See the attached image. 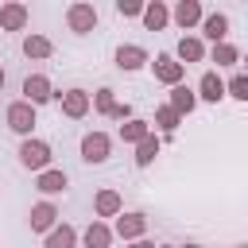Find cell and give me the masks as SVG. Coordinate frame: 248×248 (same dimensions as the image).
<instances>
[{"label":"cell","instance_id":"cell-1","mask_svg":"<svg viewBox=\"0 0 248 248\" xmlns=\"http://www.w3.org/2000/svg\"><path fill=\"white\" fill-rule=\"evenodd\" d=\"M19 163H23L27 170H39V174H43V170L50 167V143H43V140H35V136L23 140V143H19Z\"/></svg>","mask_w":248,"mask_h":248},{"label":"cell","instance_id":"cell-2","mask_svg":"<svg viewBox=\"0 0 248 248\" xmlns=\"http://www.w3.org/2000/svg\"><path fill=\"white\" fill-rule=\"evenodd\" d=\"M151 74H155V81H163V85H182V78H186V66L174 58V54H155V62H151Z\"/></svg>","mask_w":248,"mask_h":248},{"label":"cell","instance_id":"cell-3","mask_svg":"<svg viewBox=\"0 0 248 248\" xmlns=\"http://www.w3.org/2000/svg\"><path fill=\"white\" fill-rule=\"evenodd\" d=\"M50 97H54V85H50L46 74H27V78H23V101H27V105L39 108V105H46Z\"/></svg>","mask_w":248,"mask_h":248},{"label":"cell","instance_id":"cell-4","mask_svg":"<svg viewBox=\"0 0 248 248\" xmlns=\"http://www.w3.org/2000/svg\"><path fill=\"white\" fill-rule=\"evenodd\" d=\"M8 128L19 132L23 140H31V128H35V105H27V101H12V105H8Z\"/></svg>","mask_w":248,"mask_h":248},{"label":"cell","instance_id":"cell-5","mask_svg":"<svg viewBox=\"0 0 248 248\" xmlns=\"http://www.w3.org/2000/svg\"><path fill=\"white\" fill-rule=\"evenodd\" d=\"M66 23H70L74 35H89L97 27V8L93 4H70L66 8Z\"/></svg>","mask_w":248,"mask_h":248},{"label":"cell","instance_id":"cell-6","mask_svg":"<svg viewBox=\"0 0 248 248\" xmlns=\"http://www.w3.org/2000/svg\"><path fill=\"white\" fill-rule=\"evenodd\" d=\"M108 151H112V140H108L105 132H89V136L81 140V159H85V163H105Z\"/></svg>","mask_w":248,"mask_h":248},{"label":"cell","instance_id":"cell-7","mask_svg":"<svg viewBox=\"0 0 248 248\" xmlns=\"http://www.w3.org/2000/svg\"><path fill=\"white\" fill-rule=\"evenodd\" d=\"M170 19H174L182 31H190V27H198V23L205 19V12H202V4H198V0H178V4H174V12H170Z\"/></svg>","mask_w":248,"mask_h":248},{"label":"cell","instance_id":"cell-8","mask_svg":"<svg viewBox=\"0 0 248 248\" xmlns=\"http://www.w3.org/2000/svg\"><path fill=\"white\" fill-rule=\"evenodd\" d=\"M147 232V217L143 213H120L116 217V236L120 240H143Z\"/></svg>","mask_w":248,"mask_h":248},{"label":"cell","instance_id":"cell-9","mask_svg":"<svg viewBox=\"0 0 248 248\" xmlns=\"http://www.w3.org/2000/svg\"><path fill=\"white\" fill-rule=\"evenodd\" d=\"M54 225H58V205H54V202L31 205V229H35V232H50Z\"/></svg>","mask_w":248,"mask_h":248},{"label":"cell","instance_id":"cell-10","mask_svg":"<svg viewBox=\"0 0 248 248\" xmlns=\"http://www.w3.org/2000/svg\"><path fill=\"white\" fill-rule=\"evenodd\" d=\"M202 35L217 46V43H225V35H229V16L225 12H209L205 19H202Z\"/></svg>","mask_w":248,"mask_h":248},{"label":"cell","instance_id":"cell-11","mask_svg":"<svg viewBox=\"0 0 248 248\" xmlns=\"http://www.w3.org/2000/svg\"><path fill=\"white\" fill-rule=\"evenodd\" d=\"M174 58H178L182 66H190V62H202V58H205V43H202L198 35H182V39H178V50H174Z\"/></svg>","mask_w":248,"mask_h":248},{"label":"cell","instance_id":"cell-12","mask_svg":"<svg viewBox=\"0 0 248 248\" xmlns=\"http://www.w3.org/2000/svg\"><path fill=\"white\" fill-rule=\"evenodd\" d=\"M62 112H66L70 120H81V116L89 112V93H85V89H66V93H62Z\"/></svg>","mask_w":248,"mask_h":248},{"label":"cell","instance_id":"cell-13","mask_svg":"<svg viewBox=\"0 0 248 248\" xmlns=\"http://www.w3.org/2000/svg\"><path fill=\"white\" fill-rule=\"evenodd\" d=\"M66 186H70L66 170H54V167H46V170L35 178V190H39V194H46V198H50V194H62Z\"/></svg>","mask_w":248,"mask_h":248},{"label":"cell","instance_id":"cell-14","mask_svg":"<svg viewBox=\"0 0 248 248\" xmlns=\"http://www.w3.org/2000/svg\"><path fill=\"white\" fill-rule=\"evenodd\" d=\"M27 27V4H4L0 8V31H23Z\"/></svg>","mask_w":248,"mask_h":248},{"label":"cell","instance_id":"cell-15","mask_svg":"<svg viewBox=\"0 0 248 248\" xmlns=\"http://www.w3.org/2000/svg\"><path fill=\"white\" fill-rule=\"evenodd\" d=\"M143 62H151L143 46H136V43H124V46H116V66H120V70H140Z\"/></svg>","mask_w":248,"mask_h":248},{"label":"cell","instance_id":"cell-16","mask_svg":"<svg viewBox=\"0 0 248 248\" xmlns=\"http://www.w3.org/2000/svg\"><path fill=\"white\" fill-rule=\"evenodd\" d=\"M198 97H202V101H213V105L225 97V81H221L217 70H205V74H202V81H198Z\"/></svg>","mask_w":248,"mask_h":248},{"label":"cell","instance_id":"cell-17","mask_svg":"<svg viewBox=\"0 0 248 248\" xmlns=\"http://www.w3.org/2000/svg\"><path fill=\"white\" fill-rule=\"evenodd\" d=\"M93 213H97V217H120V213H124L120 194H116V190H101V194L93 198Z\"/></svg>","mask_w":248,"mask_h":248},{"label":"cell","instance_id":"cell-18","mask_svg":"<svg viewBox=\"0 0 248 248\" xmlns=\"http://www.w3.org/2000/svg\"><path fill=\"white\" fill-rule=\"evenodd\" d=\"M194 105H198V93H194L190 85H174V89H170V108H174L178 116L194 112Z\"/></svg>","mask_w":248,"mask_h":248},{"label":"cell","instance_id":"cell-19","mask_svg":"<svg viewBox=\"0 0 248 248\" xmlns=\"http://www.w3.org/2000/svg\"><path fill=\"white\" fill-rule=\"evenodd\" d=\"M74 244H78V229L74 225H54L46 232V244L43 248H74Z\"/></svg>","mask_w":248,"mask_h":248},{"label":"cell","instance_id":"cell-20","mask_svg":"<svg viewBox=\"0 0 248 248\" xmlns=\"http://www.w3.org/2000/svg\"><path fill=\"white\" fill-rule=\"evenodd\" d=\"M81 240H85V248H108V244H112V229H108L105 221H93Z\"/></svg>","mask_w":248,"mask_h":248},{"label":"cell","instance_id":"cell-21","mask_svg":"<svg viewBox=\"0 0 248 248\" xmlns=\"http://www.w3.org/2000/svg\"><path fill=\"white\" fill-rule=\"evenodd\" d=\"M167 19H170V8L167 4H143V23H147V31H159V27H167Z\"/></svg>","mask_w":248,"mask_h":248},{"label":"cell","instance_id":"cell-22","mask_svg":"<svg viewBox=\"0 0 248 248\" xmlns=\"http://www.w3.org/2000/svg\"><path fill=\"white\" fill-rule=\"evenodd\" d=\"M50 39L46 35H23V54L27 58H50Z\"/></svg>","mask_w":248,"mask_h":248},{"label":"cell","instance_id":"cell-23","mask_svg":"<svg viewBox=\"0 0 248 248\" xmlns=\"http://www.w3.org/2000/svg\"><path fill=\"white\" fill-rule=\"evenodd\" d=\"M155 155H159V136L151 132L147 140H140V143H136V167H151V163H155Z\"/></svg>","mask_w":248,"mask_h":248},{"label":"cell","instance_id":"cell-24","mask_svg":"<svg viewBox=\"0 0 248 248\" xmlns=\"http://www.w3.org/2000/svg\"><path fill=\"white\" fill-rule=\"evenodd\" d=\"M151 136V128H147V120H128V124H120V140L124 143H140V140H147Z\"/></svg>","mask_w":248,"mask_h":248},{"label":"cell","instance_id":"cell-25","mask_svg":"<svg viewBox=\"0 0 248 248\" xmlns=\"http://www.w3.org/2000/svg\"><path fill=\"white\" fill-rule=\"evenodd\" d=\"M209 58H213L217 66H236V62H240V50H236L232 43H217V46L209 50Z\"/></svg>","mask_w":248,"mask_h":248},{"label":"cell","instance_id":"cell-26","mask_svg":"<svg viewBox=\"0 0 248 248\" xmlns=\"http://www.w3.org/2000/svg\"><path fill=\"white\" fill-rule=\"evenodd\" d=\"M155 124H159V128H163V132L170 136V132H174V128L182 124V116H178V112H174L170 105H163V108H155Z\"/></svg>","mask_w":248,"mask_h":248},{"label":"cell","instance_id":"cell-27","mask_svg":"<svg viewBox=\"0 0 248 248\" xmlns=\"http://www.w3.org/2000/svg\"><path fill=\"white\" fill-rule=\"evenodd\" d=\"M225 97H236V101H248V74H236L225 81Z\"/></svg>","mask_w":248,"mask_h":248},{"label":"cell","instance_id":"cell-28","mask_svg":"<svg viewBox=\"0 0 248 248\" xmlns=\"http://www.w3.org/2000/svg\"><path fill=\"white\" fill-rule=\"evenodd\" d=\"M112 105H116V97H112V89H108V85H101V89L93 93V108L108 116V112H112Z\"/></svg>","mask_w":248,"mask_h":248},{"label":"cell","instance_id":"cell-29","mask_svg":"<svg viewBox=\"0 0 248 248\" xmlns=\"http://www.w3.org/2000/svg\"><path fill=\"white\" fill-rule=\"evenodd\" d=\"M116 16H124V19L128 16H143V4L140 0H116Z\"/></svg>","mask_w":248,"mask_h":248},{"label":"cell","instance_id":"cell-30","mask_svg":"<svg viewBox=\"0 0 248 248\" xmlns=\"http://www.w3.org/2000/svg\"><path fill=\"white\" fill-rule=\"evenodd\" d=\"M108 116H112V120H132V108H128V105H112Z\"/></svg>","mask_w":248,"mask_h":248},{"label":"cell","instance_id":"cell-31","mask_svg":"<svg viewBox=\"0 0 248 248\" xmlns=\"http://www.w3.org/2000/svg\"><path fill=\"white\" fill-rule=\"evenodd\" d=\"M128 248H155V244H151V240H132Z\"/></svg>","mask_w":248,"mask_h":248},{"label":"cell","instance_id":"cell-32","mask_svg":"<svg viewBox=\"0 0 248 248\" xmlns=\"http://www.w3.org/2000/svg\"><path fill=\"white\" fill-rule=\"evenodd\" d=\"M0 89H4V70H0Z\"/></svg>","mask_w":248,"mask_h":248},{"label":"cell","instance_id":"cell-33","mask_svg":"<svg viewBox=\"0 0 248 248\" xmlns=\"http://www.w3.org/2000/svg\"><path fill=\"white\" fill-rule=\"evenodd\" d=\"M186 248H202V244H186Z\"/></svg>","mask_w":248,"mask_h":248},{"label":"cell","instance_id":"cell-34","mask_svg":"<svg viewBox=\"0 0 248 248\" xmlns=\"http://www.w3.org/2000/svg\"><path fill=\"white\" fill-rule=\"evenodd\" d=\"M244 62H248V54H244Z\"/></svg>","mask_w":248,"mask_h":248},{"label":"cell","instance_id":"cell-35","mask_svg":"<svg viewBox=\"0 0 248 248\" xmlns=\"http://www.w3.org/2000/svg\"><path fill=\"white\" fill-rule=\"evenodd\" d=\"M163 248H170V244H163Z\"/></svg>","mask_w":248,"mask_h":248}]
</instances>
